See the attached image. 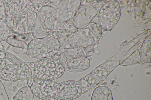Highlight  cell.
Instances as JSON below:
<instances>
[{
	"mask_svg": "<svg viewBox=\"0 0 151 100\" xmlns=\"http://www.w3.org/2000/svg\"><path fill=\"white\" fill-rule=\"evenodd\" d=\"M60 43L51 34L42 38H35L28 45L27 52L32 57L42 59L51 57L59 50Z\"/></svg>",
	"mask_w": 151,
	"mask_h": 100,
	"instance_id": "cell-1",
	"label": "cell"
},
{
	"mask_svg": "<svg viewBox=\"0 0 151 100\" xmlns=\"http://www.w3.org/2000/svg\"><path fill=\"white\" fill-rule=\"evenodd\" d=\"M65 70L59 60L49 57L34 62V76L37 79L55 80L63 75Z\"/></svg>",
	"mask_w": 151,
	"mask_h": 100,
	"instance_id": "cell-2",
	"label": "cell"
},
{
	"mask_svg": "<svg viewBox=\"0 0 151 100\" xmlns=\"http://www.w3.org/2000/svg\"><path fill=\"white\" fill-rule=\"evenodd\" d=\"M58 84L53 80L37 79L30 88L34 95L40 99L58 100L57 90Z\"/></svg>",
	"mask_w": 151,
	"mask_h": 100,
	"instance_id": "cell-3",
	"label": "cell"
},
{
	"mask_svg": "<svg viewBox=\"0 0 151 100\" xmlns=\"http://www.w3.org/2000/svg\"><path fill=\"white\" fill-rule=\"evenodd\" d=\"M59 59L65 70L71 72H83L90 66L88 59L83 56H73L63 52L60 54Z\"/></svg>",
	"mask_w": 151,
	"mask_h": 100,
	"instance_id": "cell-4",
	"label": "cell"
},
{
	"mask_svg": "<svg viewBox=\"0 0 151 100\" xmlns=\"http://www.w3.org/2000/svg\"><path fill=\"white\" fill-rule=\"evenodd\" d=\"M59 1L55 7L56 10L55 18L61 23L70 20L73 17L78 10L80 1Z\"/></svg>",
	"mask_w": 151,
	"mask_h": 100,
	"instance_id": "cell-5",
	"label": "cell"
},
{
	"mask_svg": "<svg viewBox=\"0 0 151 100\" xmlns=\"http://www.w3.org/2000/svg\"><path fill=\"white\" fill-rule=\"evenodd\" d=\"M57 93L59 99L73 100L82 94V89L77 81L68 80L59 83Z\"/></svg>",
	"mask_w": 151,
	"mask_h": 100,
	"instance_id": "cell-6",
	"label": "cell"
},
{
	"mask_svg": "<svg viewBox=\"0 0 151 100\" xmlns=\"http://www.w3.org/2000/svg\"><path fill=\"white\" fill-rule=\"evenodd\" d=\"M14 82L35 78L34 62H23L17 65L14 64Z\"/></svg>",
	"mask_w": 151,
	"mask_h": 100,
	"instance_id": "cell-7",
	"label": "cell"
},
{
	"mask_svg": "<svg viewBox=\"0 0 151 100\" xmlns=\"http://www.w3.org/2000/svg\"><path fill=\"white\" fill-rule=\"evenodd\" d=\"M34 38L31 32L19 33L12 30L10 35L5 41L13 46L21 48L27 52L28 44Z\"/></svg>",
	"mask_w": 151,
	"mask_h": 100,
	"instance_id": "cell-8",
	"label": "cell"
},
{
	"mask_svg": "<svg viewBox=\"0 0 151 100\" xmlns=\"http://www.w3.org/2000/svg\"><path fill=\"white\" fill-rule=\"evenodd\" d=\"M0 41L6 40L11 33L12 30L9 27L6 16L4 6L0 4Z\"/></svg>",
	"mask_w": 151,
	"mask_h": 100,
	"instance_id": "cell-9",
	"label": "cell"
},
{
	"mask_svg": "<svg viewBox=\"0 0 151 100\" xmlns=\"http://www.w3.org/2000/svg\"><path fill=\"white\" fill-rule=\"evenodd\" d=\"M91 100H113L111 91L106 86H99L93 91Z\"/></svg>",
	"mask_w": 151,
	"mask_h": 100,
	"instance_id": "cell-10",
	"label": "cell"
},
{
	"mask_svg": "<svg viewBox=\"0 0 151 100\" xmlns=\"http://www.w3.org/2000/svg\"><path fill=\"white\" fill-rule=\"evenodd\" d=\"M52 32L46 28L37 16L31 30L32 33L34 38H42L51 34Z\"/></svg>",
	"mask_w": 151,
	"mask_h": 100,
	"instance_id": "cell-11",
	"label": "cell"
},
{
	"mask_svg": "<svg viewBox=\"0 0 151 100\" xmlns=\"http://www.w3.org/2000/svg\"><path fill=\"white\" fill-rule=\"evenodd\" d=\"M82 89V94H85L96 87L99 84L89 73L78 81Z\"/></svg>",
	"mask_w": 151,
	"mask_h": 100,
	"instance_id": "cell-12",
	"label": "cell"
},
{
	"mask_svg": "<svg viewBox=\"0 0 151 100\" xmlns=\"http://www.w3.org/2000/svg\"><path fill=\"white\" fill-rule=\"evenodd\" d=\"M34 95L30 88L25 86L18 90L13 100H33Z\"/></svg>",
	"mask_w": 151,
	"mask_h": 100,
	"instance_id": "cell-13",
	"label": "cell"
},
{
	"mask_svg": "<svg viewBox=\"0 0 151 100\" xmlns=\"http://www.w3.org/2000/svg\"><path fill=\"white\" fill-rule=\"evenodd\" d=\"M90 74L95 79L99 84L106 78L109 73L104 67L100 66L94 69Z\"/></svg>",
	"mask_w": 151,
	"mask_h": 100,
	"instance_id": "cell-14",
	"label": "cell"
},
{
	"mask_svg": "<svg viewBox=\"0 0 151 100\" xmlns=\"http://www.w3.org/2000/svg\"><path fill=\"white\" fill-rule=\"evenodd\" d=\"M6 60L12 64L17 65L24 62L22 59L10 52L6 51Z\"/></svg>",
	"mask_w": 151,
	"mask_h": 100,
	"instance_id": "cell-15",
	"label": "cell"
},
{
	"mask_svg": "<svg viewBox=\"0 0 151 100\" xmlns=\"http://www.w3.org/2000/svg\"><path fill=\"white\" fill-rule=\"evenodd\" d=\"M6 51L0 41V71L6 65Z\"/></svg>",
	"mask_w": 151,
	"mask_h": 100,
	"instance_id": "cell-16",
	"label": "cell"
},
{
	"mask_svg": "<svg viewBox=\"0 0 151 100\" xmlns=\"http://www.w3.org/2000/svg\"><path fill=\"white\" fill-rule=\"evenodd\" d=\"M0 100H9L5 87L0 79Z\"/></svg>",
	"mask_w": 151,
	"mask_h": 100,
	"instance_id": "cell-17",
	"label": "cell"
},
{
	"mask_svg": "<svg viewBox=\"0 0 151 100\" xmlns=\"http://www.w3.org/2000/svg\"><path fill=\"white\" fill-rule=\"evenodd\" d=\"M35 80V78L30 79L27 80V83L28 86L30 88Z\"/></svg>",
	"mask_w": 151,
	"mask_h": 100,
	"instance_id": "cell-18",
	"label": "cell"
}]
</instances>
